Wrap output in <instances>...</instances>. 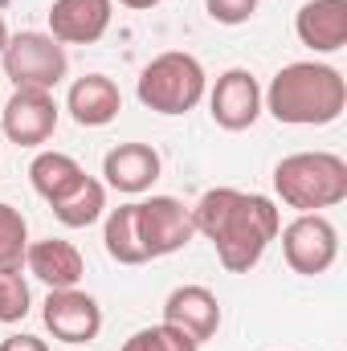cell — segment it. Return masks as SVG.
Here are the masks:
<instances>
[{"label": "cell", "mask_w": 347, "mask_h": 351, "mask_svg": "<svg viewBox=\"0 0 347 351\" xmlns=\"http://www.w3.org/2000/svg\"><path fill=\"white\" fill-rule=\"evenodd\" d=\"M135 221H139V241L147 250V258H168L180 254L192 237V208H184L176 196H152V200H135Z\"/></svg>", "instance_id": "obj_7"}, {"label": "cell", "mask_w": 347, "mask_h": 351, "mask_svg": "<svg viewBox=\"0 0 347 351\" xmlns=\"http://www.w3.org/2000/svg\"><path fill=\"white\" fill-rule=\"evenodd\" d=\"M123 8H131V12H147V8H156L160 0H119Z\"/></svg>", "instance_id": "obj_25"}, {"label": "cell", "mask_w": 347, "mask_h": 351, "mask_svg": "<svg viewBox=\"0 0 347 351\" xmlns=\"http://www.w3.org/2000/svg\"><path fill=\"white\" fill-rule=\"evenodd\" d=\"M119 351H200V343L168 323H156V327H139Z\"/></svg>", "instance_id": "obj_21"}, {"label": "cell", "mask_w": 347, "mask_h": 351, "mask_svg": "<svg viewBox=\"0 0 347 351\" xmlns=\"http://www.w3.org/2000/svg\"><path fill=\"white\" fill-rule=\"evenodd\" d=\"M29 250V221L21 217V208L0 200V269H21Z\"/></svg>", "instance_id": "obj_20"}, {"label": "cell", "mask_w": 347, "mask_h": 351, "mask_svg": "<svg viewBox=\"0 0 347 351\" xmlns=\"http://www.w3.org/2000/svg\"><path fill=\"white\" fill-rule=\"evenodd\" d=\"M102 245L106 254L119 265H143L152 262L143 241H139V221H135V204H119L106 213V225H102Z\"/></svg>", "instance_id": "obj_18"}, {"label": "cell", "mask_w": 347, "mask_h": 351, "mask_svg": "<svg viewBox=\"0 0 347 351\" xmlns=\"http://www.w3.org/2000/svg\"><path fill=\"white\" fill-rule=\"evenodd\" d=\"M274 192L286 208L323 213L347 200V160L335 152H294L274 168Z\"/></svg>", "instance_id": "obj_3"}, {"label": "cell", "mask_w": 347, "mask_h": 351, "mask_svg": "<svg viewBox=\"0 0 347 351\" xmlns=\"http://www.w3.org/2000/svg\"><path fill=\"white\" fill-rule=\"evenodd\" d=\"M58 119H62V106H58L53 90H12V98L4 102V114H0V131L16 147H41L53 139Z\"/></svg>", "instance_id": "obj_8"}, {"label": "cell", "mask_w": 347, "mask_h": 351, "mask_svg": "<svg viewBox=\"0 0 347 351\" xmlns=\"http://www.w3.org/2000/svg\"><path fill=\"white\" fill-rule=\"evenodd\" d=\"M82 180H86V168L66 152H37L29 164V184L45 204H58L62 196H70Z\"/></svg>", "instance_id": "obj_17"}, {"label": "cell", "mask_w": 347, "mask_h": 351, "mask_svg": "<svg viewBox=\"0 0 347 351\" xmlns=\"http://www.w3.org/2000/svg\"><path fill=\"white\" fill-rule=\"evenodd\" d=\"M208 114L221 131H250L261 114V86L241 66L225 70L208 90Z\"/></svg>", "instance_id": "obj_10"}, {"label": "cell", "mask_w": 347, "mask_h": 351, "mask_svg": "<svg viewBox=\"0 0 347 351\" xmlns=\"http://www.w3.org/2000/svg\"><path fill=\"white\" fill-rule=\"evenodd\" d=\"M164 323L196 343H208L221 331V302L208 286H176L164 302Z\"/></svg>", "instance_id": "obj_12"}, {"label": "cell", "mask_w": 347, "mask_h": 351, "mask_svg": "<svg viewBox=\"0 0 347 351\" xmlns=\"http://www.w3.org/2000/svg\"><path fill=\"white\" fill-rule=\"evenodd\" d=\"M160 172H164V160H160V152H156L152 143H119V147H110L106 160H102L106 184H110L115 192H123V196L147 192V188L160 180Z\"/></svg>", "instance_id": "obj_13"}, {"label": "cell", "mask_w": 347, "mask_h": 351, "mask_svg": "<svg viewBox=\"0 0 347 351\" xmlns=\"http://www.w3.org/2000/svg\"><path fill=\"white\" fill-rule=\"evenodd\" d=\"M8 37H12V33H8V25H4V16H0V53H4V45H8Z\"/></svg>", "instance_id": "obj_26"}, {"label": "cell", "mask_w": 347, "mask_h": 351, "mask_svg": "<svg viewBox=\"0 0 347 351\" xmlns=\"http://www.w3.org/2000/svg\"><path fill=\"white\" fill-rule=\"evenodd\" d=\"M25 269H29L37 282H45L49 290H70V286L82 282L86 262H82V254H78L74 241L41 237V241H29V250H25Z\"/></svg>", "instance_id": "obj_14"}, {"label": "cell", "mask_w": 347, "mask_h": 351, "mask_svg": "<svg viewBox=\"0 0 347 351\" xmlns=\"http://www.w3.org/2000/svg\"><path fill=\"white\" fill-rule=\"evenodd\" d=\"M294 33L315 53H335L347 45V0H307L294 16Z\"/></svg>", "instance_id": "obj_15"}, {"label": "cell", "mask_w": 347, "mask_h": 351, "mask_svg": "<svg viewBox=\"0 0 347 351\" xmlns=\"http://www.w3.org/2000/svg\"><path fill=\"white\" fill-rule=\"evenodd\" d=\"M33 306L29 282L21 269H0V323H21Z\"/></svg>", "instance_id": "obj_22"}, {"label": "cell", "mask_w": 347, "mask_h": 351, "mask_svg": "<svg viewBox=\"0 0 347 351\" xmlns=\"http://www.w3.org/2000/svg\"><path fill=\"white\" fill-rule=\"evenodd\" d=\"M204 12L217 25H246L258 12V0H204Z\"/></svg>", "instance_id": "obj_23"}, {"label": "cell", "mask_w": 347, "mask_h": 351, "mask_svg": "<svg viewBox=\"0 0 347 351\" xmlns=\"http://www.w3.org/2000/svg\"><path fill=\"white\" fill-rule=\"evenodd\" d=\"M0 351H49V343L37 339V335H29V331H21V335H8L0 343Z\"/></svg>", "instance_id": "obj_24"}, {"label": "cell", "mask_w": 347, "mask_h": 351, "mask_svg": "<svg viewBox=\"0 0 347 351\" xmlns=\"http://www.w3.org/2000/svg\"><path fill=\"white\" fill-rule=\"evenodd\" d=\"M66 110H70V119L78 127H106L123 110V90L115 86V78H106V74H86V78H78L70 86Z\"/></svg>", "instance_id": "obj_16"}, {"label": "cell", "mask_w": 347, "mask_h": 351, "mask_svg": "<svg viewBox=\"0 0 347 351\" xmlns=\"http://www.w3.org/2000/svg\"><path fill=\"white\" fill-rule=\"evenodd\" d=\"M0 62H4V78L16 90H53L70 74L66 45H58L49 33H37V29L12 33Z\"/></svg>", "instance_id": "obj_5"}, {"label": "cell", "mask_w": 347, "mask_h": 351, "mask_svg": "<svg viewBox=\"0 0 347 351\" xmlns=\"http://www.w3.org/2000/svg\"><path fill=\"white\" fill-rule=\"evenodd\" d=\"M135 94L147 110L176 119V114H188L208 94V74H204L200 58H192L184 49H168V53H160L143 66Z\"/></svg>", "instance_id": "obj_4"}, {"label": "cell", "mask_w": 347, "mask_h": 351, "mask_svg": "<svg viewBox=\"0 0 347 351\" xmlns=\"http://www.w3.org/2000/svg\"><path fill=\"white\" fill-rule=\"evenodd\" d=\"M278 237H282L286 265L294 274H302V278L327 274L339 258V229L323 213H298L286 229H278Z\"/></svg>", "instance_id": "obj_6"}, {"label": "cell", "mask_w": 347, "mask_h": 351, "mask_svg": "<svg viewBox=\"0 0 347 351\" xmlns=\"http://www.w3.org/2000/svg\"><path fill=\"white\" fill-rule=\"evenodd\" d=\"M49 208H53V217H58L66 229H90V225L106 213V184L94 180V176H86L70 196H62V200L49 204Z\"/></svg>", "instance_id": "obj_19"}, {"label": "cell", "mask_w": 347, "mask_h": 351, "mask_svg": "<svg viewBox=\"0 0 347 351\" xmlns=\"http://www.w3.org/2000/svg\"><path fill=\"white\" fill-rule=\"evenodd\" d=\"M192 225L213 241L217 262L229 274H250L265 258L270 241H278L282 217H278V204L261 192L208 188L192 208Z\"/></svg>", "instance_id": "obj_1"}, {"label": "cell", "mask_w": 347, "mask_h": 351, "mask_svg": "<svg viewBox=\"0 0 347 351\" xmlns=\"http://www.w3.org/2000/svg\"><path fill=\"white\" fill-rule=\"evenodd\" d=\"M110 16H115V0H53L49 37L58 45H94L106 37Z\"/></svg>", "instance_id": "obj_11"}, {"label": "cell", "mask_w": 347, "mask_h": 351, "mask_svg": "<svg viewBox=\"0 0 347 351\" xmlns=\"http://www.w3.org/2000/svg\"><path fill=\"white\" fill-rule=\"evenodd\" d=\"M347 82L327 62H290L261 90V110L286 127H327L344 114Z\"/></svg>", "instance_id": "obj_2"}, {"label": "cell", "mask_w": 347, "mask_h": 351, "mask_svg": "<svg viewBox=\"0 0 347 351\" xmlns=\"http://www.w3.org/2000/svg\"><path fill=\"white\" fill-rule=\"evenodd\" d=\"M41 323H45V331L58 343H74L78 348V343L98 339V331H102V306H98L94 294L78 290V286L49 290V298L41 306Z\"/></svg>", "instance_id": "obj_9"}]
</instances>
